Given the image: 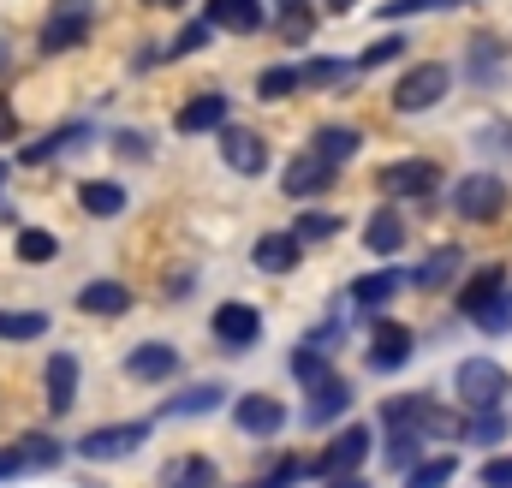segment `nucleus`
Instances as JSON below:
<instances>
[{"instance_id":"nucleus-1","label":"nucleus","mask_w":512,"mask_h":488,"mask_svg":"<svg viewBox=\"0 0 512 488\" xmlns=\"http://www.w3.org/2000/svg\"><path fill=\"white\" fill-rule=\"evenodd\" d=\"M90 30H96V0H60V6L42 18L36 48H42V54H66V48H78Z\"/></svg>"},{"instance_id":"nucleus-2","label":"nucleus","mask_w":512,"mask_h":488,"mask_svg":"<svg viewBox=\"0 0 512 488\" xmlns=\"http://www.w3.org/2000/svg\"><path fill=\"white\" fill-rule=\"evenodd\" d=\"M453 387H459V399H465L471 411H501V399H507L512 381L495 358H465V364L453 369Z\"/></svg>"},{"instance_id":"nucleus-3","label":"nucleus","mask_w":512,"mask_h":488,"mask_svg":"<svg viewBox=\"0 0 512 488\" xmlns=\"http://www.w3.org/2000/svg\"><path fill=\"white\" fill-rule=\"evenodd\" d=\"M447 90H453V72H447L441 60H423V66H411V72L393 84V108H399V114H423V108H435Z\"/></svg>"},{"instance_id":"nucleus-4","label":"nucleus","mask_w":512,"mask_h":488,"mask_svg":"<svg viewBox=\"0 0 512 488\" xmlns=\"http://www.w3.org/2000/svg\"><path fill=\"white\" fill-rule=\"evenodd\" d=\"M507 209V179L501 173H465L459 185H453V215H465V221H495Z\"/></svg>"},{"instance_id":"nucleus-5","label":"nucleus","mask_w":512,"mask_h":488,"mask_svg":"<svg viewBox=\"0 0 512 488\" xmlns=\"http://www.w3.org/2000/svg\"><path fill=\"white\" fill-rule=\"evenodd\" d=\"M411 352H417V334L405 328V322H387V316H376V328H370V369L376 375H393V369L411 364Z\"/></svg>"},{"instance_id":"nucleus-6","label":"nucleus","mask_w":512,"mask_h":488,"mask_svg":"<svg viewBox=\"0 0 512 488\" xmlns=\"http://www.w3.org/2000/svg\"><path fill=\"white\" fill-rule=\"evenodd\" d=\"M364 459H370V429H364V423H352V429H340V435L328 441V453L316 459V477L340 483V477H352Z\"/></svg>"},{"instance_id":"nucleus-7","label":"nucleus","mask_w":512,"mask_h":488,"mask_svg":"<svg viewBox=\"0 0 512 488\" xmlns=\"http://www.w3.org/2000/svg\"><path fill=\"white\" fill-rule=\"evenodd\" d=\"M143 441H149V423L137 417V423H108V429H90V435L78 441V453L102 465V459H126L131 447H143Z\"/></svg>"},{"instance_id":"nucleus-8","label":"nucleus","mask_w":512,"mask_h":488,"mask_svg":"<svg viewBox=\"0 0 512 488\" xmlns=\"http://www.w3.org/2000/svg\"><path fill=\"white\" fill-rule=\"evenodd\" d=\"M376 185H382V197H429L441 185V167L435 161H393L376 173Z\"/></svg>"},{"instance_id":"nucleus-9","label":"nucleus","mask_w":512,"mask_h":488,"mask_svg":"<svg viewBox=\"0 0 512 488\" xmlns=\"http://www.w3.org/2000/svg\"><path fill=\"white\" fill-rule=\"evenodd\" d=\"M209 328H215V340H221L227 352H251L256 340H262V316H256L251 304H221Z\"/></svg>"},{"instance_id":"nucleus-10","label":"nucleus","mask_w":512,"mask_h":488,"mask_svg":"<svg viewBox=\"0 0 512 488\" xmlns=\"http://www.w3.org/2000/svg\"><path fill=\"white\" fill-rule=\"evenodd\" d=\"M221 161H227L233 173L256 179V173L268 167V143H262L256 131H245V125H221Z\"/></svg>"},{"instance_id":"nucleus-11","label":"nucleus","mask_w":512,"mask_h":488,"mask_svg":"<svg viewBox=\"0 0 512 488\" xmlns=\"http://www.w3.org/2000/svg\"><path fill=\"white\" fill-rule=\"evenodd\" d=\"M90 143H96V131H90V125H60V131L36 137V143L24 149V167H48V161H60V155H78V149H90Z\"/></svg>"},{"instance_id":"nucleus-12","label":"nucleus","mask_w":512,"mask_h":488,"mask_svg":"<svg viewBox=\"0 0 512 488\" xmlns=\"http://www.w3.org/2000/svg\"><path fill=\"white\" fill-rule=\"evenodd\" d=\"M334 173H340L334 161H322V155H298V161L280 173V191H286V197H322V191L334 185Z\"/></svg>"},{"instance_id":"nucleus-13","label":"nucleus","mask_w":512,"mask_h":488,"mask_svg":"<svg viewBox=\"0 0 512 488\" xmlns=\"http://www.w3.org/2000/svg\"><path fill=\"white\" fill-rule=\"evenodd\" d=\"M346 411H352V387H346V375H328V381H316V387H310L304 423H310V429H322V423H334V417H346Z\"/></svg>"},{"instance_id":"nucleus-14","label":"nucleus","mask_w":512,"mask_h":488,"mask_svg":"<svg viewBox=\"0 0 512 488\" xmlns=\"http://www.w3.org/2000/svg\"><path fill=\"white\" fill-rule=\"evenodd\" d=\"M173 125L185 131V137H203V131H221L227 125V96L221 90H203V96H191L179 114H173Z\"/></svg>"},{"instance_id":"nucleus-15","label":"nucleus","mask_w":512,"mask_h":488,"mask_svg":"<svg viewBox=\"0 0 512 488\" xmlns=\"http://www.w3.org/2000/svg\"><path fill=\"white\" fill-rule=\"evenodd\" d=\"M233 423H239L245 435H280L286 405H280V399H268V393H245V399L233 405Z\"/></svg>"},{"instance_id":"nucleus-16","label":"nucleus","mask_w":512,"mask_h":488,"mask_svg":"<svg viewBox=\"0 0 512 488\" xmlns=\"http://www.w3.org/2000/svg\"><path fill=\"white\" fill-rule=\"evenodd\" d=\"M72 405H78V358L72 352H54L48 358V411L66 417Z\"/></svg>"},{"instance_id":"nucleus-17","label":"nucleus","mask_w":512,"mask_h":488,"mask_svg":"<svg viewBox=\"0 0 512 488\" xmlns=\"http://www.w3.org/2000/svg\"><path fill=\"white\" fill-rule=\"evenodd\" d=\"M179 369V352L167 346V340H149V346H131V358H126V375L131 381H167Z\"/></svg>"},{"instance_id":"nucleus-18","label":"nucleus","mask_w":512,"mask_h":488,"mask_svg":"<svg viewBox=\"0 0 512 488\" xmlns=\"http://www.w3.org/2000/svg\"><path fill=\"white\" fill-rule=\"evenodd\" d=\"M209 30H233V36H256L262 30V6L256 0H209Z\"/></svg>"},{"instance_id":"nucleus-19","label":"nucleus","mask_w":512,"mask_h":488,"mask_svg":"<svg viewBox=\"0 0 512 488\" xmlns=\"http://www.w3.org/2000/svg\"><path fill=\"white\" fill-rule=\"evenodd\" d=\"M251 256H256V268H262V274H292V268L304 262V244L292 239V233H262Z\"/></svg>"},{"instance_id":"nucleus-20","label":"nucleus","mask_w":512,"mask_h":488,"mask_svg":"<svg viewBox=\"0 0 512 488\" xmlns=\"http://www.w3.org/2000/svg\"><path fill=\"white\" fill-rule=\"evenodd\" d=\"M501 292H507V268H501V262H489V268H477V274L459 286V310H465V316H477V310H483V304H495Z\"/></svg>"},{"instance_id":"nucleus-21","label":"nucleus","mask_w":512,"mask_h":488,"mask_svg":"<svg viewBox=\"0 0 512 488\" xmlns=\"http://www.w3.org/2000/svg\"><path fill=\"white\" fill-rule=\"evenodd\" d=\"M78 310H84V316H126L131 292L120 286V280H90V286L78 292Z\"/></svg>"},{"instance_id":"nucleus-22","label":"nucleus","mask_w":512,"mask_h":488,"mask_svg":"<svg viewBox=\"0 0 512 488\" xmlns=\"http://www.w3.org/2000/svg\"><path fill=\"white\" fill-rule=\"evenodd\" d=\"M459 268H465V250H459V244H441V250H429V262L411 274V286H423V292H441V286H447Z\"/></svg>"},{"instance_id":"nucleus-23","label":"nucleus","mask_w":512,"mask_h":488,"mask_svg":"<svg viewBox=\"0 0 512 488\" xmlns=\"http://www.w3.org/2000/svg\"><path fill=\"white\" fill-rule=\"evenodd\" d=\"M358 143H364V137H358L352 125H316L310 155H322V161H334V167H340V161H352V155H358Z\"/></svg>"},{"instance_id":"nucleus-24","label":"nucleus","mask_w":512,"mask_h":488,"mask_svg":"<svg viewBox=\"0 0 512 488\" xmlns=\"http://www.w3.org/2000/svg\"><path fill=\"white\" fill-rule=\"evenodd\" d=\"M78 203H84V215H96V221H114V215L126 209V185H114V179H90V185L78 191Z\"/></svg>"},{"instance_id":"nucleus-25","label":"nucleus","mask_w":512,"mask_h":488,"mask_svg":"<svg viewBox=\"0 0 512 488\" xmlns=\"http://www.w3.org/2000/svg\"><path fill=\"white\" fill-rule=\"evenodd\" d=\"M221 399H227V393H221L215 381H197V387H185L179 399H167V405H161V417H209Z\"/></svg>"},{"instance_id":"nucleus-26","label":"nucleus","mask_w":512,"mask_h":488,"mask_svg":"<svg viewBox=\"0 0 512 488\" xmlns=\"http://www.w3.org/2000/svg\"><path fill=\"white\" fill-rule=\"evenodd\" d=\"M399 286H405V274H393V268H382V274H364V280H352V304L382 310V304H393V298H399Z\"/></svg>"},{"instance_id":"nucleus-27","label":"nucleus","mask_w":512,"mask_h":488,"mask_svg":"<svg viewBox=\"0 0 512 488\" xmlns=\"http://www.w3.org/2000/svg\"><path fill=\"white\" fill-rule=\"evenodd\" d=\"M364 244H370V256H393V250L405 244V221H399V209H376L370 227H364Z\"/></svg>"},{"instance_id":"nucleus-28","label":"nucleus","mask_w":512,"mask_h":488,"mask_svg":"<svg viewBox=\"0 0 512 488\" xmlns=\"http://www.w3.org/2000/svg\"><path fill=\"white\" fill-rule=\"evenodd\" d=\"M215 483H221V471L209 459H173L161 471V488H215Z\"/></svg>"},{"instance_id":"nucleus-29","label":"nucleus","mask_w":512,"mask_h":488,"mask_svg":"<svg viewBox=\"0 0 512 488\" xmlns=\"http://www.w3.org/2000/svg\"><path fill=\"white\" fill-rule=\"evenodd\" d=\"M471 60H477V84H501V78H507V42L477 36V42H471Z\"/></svg>"},{"instance_id":"nucleus-30","label":"nucleus","mask_w":512,"mask_h":488,"mask_svg":"<svg viewBox=\"0 0 512 488\" xmlns=\"http://www.w3.org/2000/svg\"><path fill=\"white\" fill-rule=\"evenodd\" d=\"M417 435H435V441H453V435H465V423L453 417V411H441L435 399H417V423H411Z\"/></svg>"},{"instance_id":"nucleus-31","label":"nucleus","mask_w":512,"mask_h":488,"mask_svg":"<svg viewBox=\"0 0 512 488\" xmlns=\"http://www.w3.org/2000/svg\"><path fill=\"white\" fill-rule=\"evenodd\" d=\"M453 477H459V459H453V453H441V459L411 465V471H405V488H447Z\"/></svg>"},{"instance_id":"nucleus-32","label":"nucleus","mask_w":512,"mask_h":488,"mask_svg":"<svg viewBox=\"0 0 512 488\" xmlns=\"http://www.w3.org/2000/svg\"><path fill=\"white\" fill-rule=\"evenodd\" d=\"M465 441H471V447H501V441H507V411H471Z\"/></svg>"},{"instance_id":"nucleus-33","label":"nucleus","mask_w":512,"mask_h":488,"mask_svg":"<svg viewBox=\"0 0 512 488\" xmlns=\"http://www.w3.org/2000/svg\"><path fill=\"white\" fill-rule=\"evenodd\" d=\"M48 316L42 310H0V340H42Z\"/></svg>"},{"instance_id":"nucleus-34","label":"nucleus","mask_w":512,"mask_h":488,"mask_svg":"<svg viewBox=\"0 0 512 488\" xmlns=\"http://www.w3.org/2000/svg\"><path fill=\"white\" fill-rule=\"evenodd\" d=\"M417 453H423V435H417V429H387V465H393V471L423 465Z\"/></svg>"},{"instance_id":"nucleus-35","label":"nucleus","mask_w":512,"mask_h":488,"mask_svg":"<svg viewBox=\"0 0 512 488\" xmlns=\"http://www.w3.org/2000/svg\"><path fill=\"white\" fill-rule=\"evenodd\" d=\"M18 453H24V465H30V471H54V465L66 459V447H60L54 435H24V441H18Z\"/></svg>"},{"instance_id":"nucleus-36","label":"nucleus","mask_w":512,"mask_h":488,"mask_svg":"<svg viewBox=\"0 0 512 488\" xmlns=\"http://www.w3.org/2000/svg\"><path fill=\"white\" fill-rule=\"evenodd\" d=\"M334 233H340V215H322V209H304L298 227H292V239L298 244H328Z\"/></svg>"},{"instance_id":"nucleus-37","label":"nucleus","mask_w":512,"mask_h":488,"mask_svg":"<svg viewBox=\"0 0 512 488\" xmlns=\"http://www.w3.org/2000/svg\"><path fill=\"white\" fill-rule=\"evenodd\" d=\"M298 84H304V72H298V66H268V72L256 78V96H262V102H280V96H292Z\"/></svg>"},{"instance_id":"nucleus-38","label":"nucleus","mask_w":512,"mask_h":488,"mask_svg":"<svg viewBox=\"0 0 512 488\" xmlns=\"http://www.w3.org/2000/svg\"><path fill=\"white\" fill-rule=\"evenodd\" d=\"M12 250H18V262H54V256H60V239H54V233H42V227H24Z\"/></svg>"},{"instance_id":"nucleus-39","label":"nucleus","mask_w":512,"mask_h":488,"mask_svg":"<svg viewBox=\"0 0 512 488\" xmlns=\"http://www.w3.org/2000/svg\"><path fill=\"white\" fill-rule=\"evenodd\" d=\"M310 30H316V12L298 0V6H280V42H310Z\"/></svg>"},{"instance_id":"nucleus-40","label":"nucleus","mask_w":512,"mask_h":488,"mask_svg":"<svg viewBox=\"0 0 512 488\" xmlns=\"http://www.w3.org/2000/svg\"><path fill=\"white\" fill-rule=\"evenodd\" d=\"M292 375H298L304 387H316V381H328L334 369H328V358H322L316 346H298V352H292Z\"/></svg>"},{"instance_id":"nucleus-41","label":"nucleus","mask_w":512,"mask_h":488,"mask_svg":"<svg viewBox=\"0 0 512 488\" xmlns=\"http://www.w3.org/2000/svg\"><path fill=\"white\" fill-rule=\"evenodd\" d=\"M471 322H477L483 334H512V292H501L495 304H483V310H477Z\"/></svg>"},{"instance_id":"nucleus-42","label":"nucleus","mask_w":512,"mask_h":488,"mask_svg":"<svg viewBox=\"0 0 512 488\" xmlns=\"http://www.w3.org/2000/svg\"><path fill=\"white\" fill-rule=\"evenodd\" d=\"M298 72H304V84H346V78H352V66L334 60V54H328V60H304Z\"/></svg>"},{"instance_id":"nucleus-43","label":"nucleus","mask_w":512,"mask_h":488,"mask_svg":"<svg viewBox=\"0 0 512 488\" xmlns=\"http://www.w3.org/2000/svg\"><path fill=\"white\" fill-rule=\"evenodd\" d=\"M399 54H405V36H382V42H370V48L358 54V72H376V66L399 60Z\"/></svg>"},{"instance_id":"nucleus-44","label":"nucleus","mask_w":512,"mask_h":488,"mask_svg":"<svg viewBox=\"0 0 512 488\" xmlns=\"http://www.w3.org/2000/svg\"><path fill=\"white\" fill-rule=\"evenodd\" d=\"M114 155L120 161H149L155 143H149V131H114Z\"/></svg>"},{"instance_id":"nucleus-45","label":"nucleus","mask_w":512,"mask_h":488,"mask_svg":"<svg viewBox=\"0 0 512 488\" xmlns=\"http://www.w3.org/2000/svg\"><path fill=\"white\" fill-rule=\"evenodd\" d=\"M209 36H215V30H209V18H203V24H185V30L173 36V48H167V54H197Z\"/></svg>"},{"instance_id":"nucleus-46","label":"nucleus","mask_w":512,"mask_h":488,"mask_svg":"<svg viewBox=\"0 0 512 488\" xmlns=\"http://www.w3.org/2000/svg\"><path fill=\"white\" fill-rule=\"evenodd\" d=\"M298 477H304V465H298V459H280V465H274V471H268L256 488H292Z\"/></svg>"},{"instance_id":"nucleus-47","label":"nucleus","mask_w":512,"mask_h":488,"mask_svg":"<svg viewBox=\"0 0 512 488\" xmlns=\"http://www.w3.org/2000/svg\"><path fill=\"white\" fill-rule=\"evenodd\" d=\"M477 477H483V488H512V459H489Z\"/></svg>"},{"instance_id":"nucleus-48","label":"nucleus","mask_w":512,"mask_h":488,"mask_svg":"<svg viewBox=\"0 0 512 488\" xmlns=\"http://www.w3.org/2000/svg\"><path fill=\"white\" fill-rule=\"evenodd\" d=\"M429 6H447V0H387L382 18H411V12H429Z\"/></svg>"},{"instance_id":"nucleus-49","label":"nucleus","mask_w":512,"mask_h":488,"mask_svg":"<svg viewBox=\"0 0 512 488\" xmlns=\"http://www.w3.org/2000/svg\"><path fill=\"white\" fill-rule=\"evenodd\" d=\"M18 471H30V465H24V453H18V447H0V483H6V477H18Z\"/></svg>"},{"instance_id":"nucleus-50","label":"nucleus","mask_w":512,"mask_h":488,"mask_svg":"<svg viewBox=\"0 0 512 488\" xmlns=\"http://www.w3.org/2000/svg\"><path fill=\"white\" fill-rule=\"evenodd\" d=\"M18 137V114H12V102L0 96V143H12Z\"/></svg>"},{"instance_id":"nucleus-51","label":"nucleus","mask_w":512,"mask_h":488,"mask_svg":"<svg viewBox=\"0 0 512 488\" xmlns=\"http://www.w3.org/2000/svg\"><path fill=\"white\" fill-rule=\"evenodd\" d=\"M477 143H483V149H512V131H483Z\"/></svg>"},{"instance_id":"nucleus-52","label":"nucleus","mask_w":512,"mask_h":488,"mask_svg":"<svg viewBox=\"0 0 512 488\" xmlns=\"http://www.w3.org/2000/svg\"><path fill=\"white\" fill-rule=\"evenodd\" d=\"M352 6H358V0H328V12H352Z\"/></svg>"},{"instance_id":"nucleus-53","label":"nucleus","mask_w":512,"mask_h":488,"mask_svg":"<svg viewBox=\"0 0 512 488\" xmlns=\"http://www.w3.org/2000/svg\"><path fill=\"white\" fill-rule=\"evenodd\" d=\"M328 488H364V483L358 477H340V483H328Z\"/></svg>"},{"instance_id":"nucleus-54","label":"nucleus","mask_w":512,"mask_h":488,"mask_svg":"<svg viewBox=\"0 0 512 488\" xmlns=\"http://www.w3.org/2000/svg\"><path fill=\"white\" fill-rule=\"evenodd\" d=\"M143 6H185V0H143Z\"/></svg>"},{"instance_id":"nucleus-55","label":"nucleus","mask_w":512,"mask_h":488,"mask_svg":"<svg viewBox=\"0 0 512 488\" xmlns=\"http://www.w3.org/2000/svg\"><path fill=\"white\" fill-rule=\"evenodd\" d=\"M0 72H6V36H0Z\"/></svg>"},{"instance_id":"nucleus-56","label":"nucleus","mask_w":512,"mask_h":488,"mask_svg":"<svg viewBox=\"0 0 512 488\" xmlns=\"http://www.w3.org/2000/svg\"><path fill=\"white\" fill-rule=\"evenodd\" d=\"M0 191H6V161H0Z\"/></svg>"},{"instance_id":"nucleus-57","label":"nucleus","mask_w":512,"mask_h":488,"mask_svg":"<svg viewBox=\"0 0 512 488\" xmlns=\"http://www.w3.org/2000/svg\"><path fill=\"white\" fill-rule=\"evenodd\" d=\"M280 6H298V0H280Z\"/></svg>"},{"instance_id":"nucleus-58","label":"nucleus","mask_w":512,"mask_h":488,"mask_svg":"<svg viewBox=\"0 0 512 488\" xmlns=\"http://www.w3.org/2000/svg\"><path fill=\"white\" fill-rule=\"evenodd\" d=\"M447 6H453V0H447Z\"/></svg>"}]
</instances>
